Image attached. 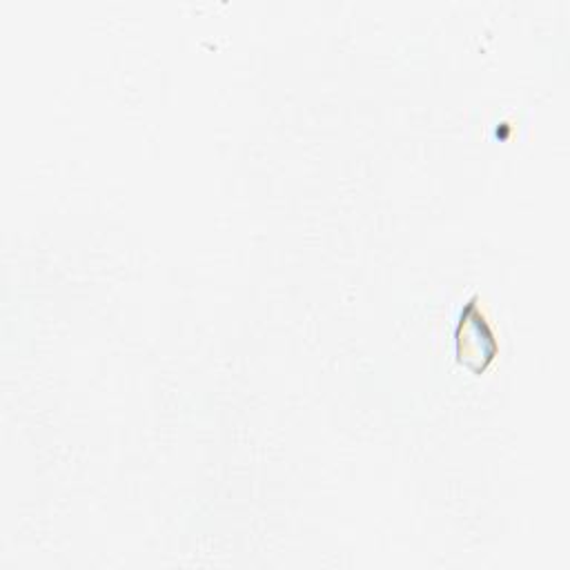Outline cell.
Returning a JSON list of instances; mask_svg holds the SVG:
<instances>
[{
  "instance_id": "6da1fadb",
  "label": "cell",
  "mask_w": 570,
  "mask_h": 570,
  "mask_svg": "<svg viewBox=\"0 0 570 570\" xmlns=\"http://www.w3.org/2000/svg\"><path fill=\"white\" fill-rule=\"evenodd\" d=\"M454 352L456 361L474 374H481L497 356V336L476 301H470L459 314L454 330Z\"/></svg>"
}]
</instances>
